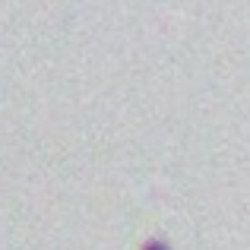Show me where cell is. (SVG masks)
Listing matches in <instances>:
<instances>
[{
	"mask_svg": "<svg viewBox=\"0 0 250 250\" xmlns=\"http://www.w3.org/2000/svg\"><path fill=\"white\" fill-rule=\"evenodd\" d=\"M143 250H171V247H168V244H165L162 238H155V241H149V244L143 247Z\"/></svg>",
	"mask_w": 250,
	"mask_h": 250,
	"instance_id": "1",
	"label": "cell"
}]
</instances>
